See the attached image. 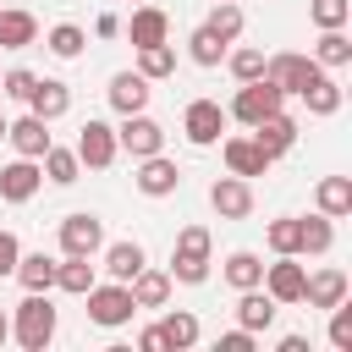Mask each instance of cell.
I'll use <instances>...</instances> for the list:
<instances>
[{
    "mask_svg": "<svg viewBox=\"0 0 352 352\" xmlns=\"http://www.w3.org/2000/svg\"><path fill=\"white\" fill-rule=\"evenodd\" d=\"M214 352H253V330H242V324L226 330V336L214 341Z\"/></svg>",
    "mask_w": 352,
    "mask_h": 352,
    "instance_id": "obj_44",
    "label": "cell"
},
{
    "mask_svg": "<svg viewBox=\"0 0 352 352\" xmlns=\"http://www.w3.org/2000/svg\"><path fill=\"white\" fill-rule=\"evenodd\" d=\"M6 341H11V314L0 308V346H6Z\"/></svg>",
    "mask_w": 352,
    "mask_h": 352,
    "instance_id": "obj_49",
    "label": "cell"
},
{
    "mask_svg": "<svg viewBox=\"0 0 352 352\" xmlns=\"http://www.w3.org/2000/svg\"><path fill=\"white\" fill-rule=\"evenodd\" d=\"M226 110H220V99H192L187 110H182V132H187V143L192 148H214L220 143V132H226Z\"/></svg>",
    "mask_w": 352,
    "mask_h": 352,
    "instance_id": "obj_5",
    "label": "cell"
},
{
    "mask_svg": "<svg viewBox=\"0 0 352 352\" xmlns=\"http://www.w3.org/2000/svg\"><path fill=\"white\" fill-rule=\"evenodd\" d=\"M104 248V220L99 214H88V209H77V214H66L60 220V253H77V258H94Z\"/></svg>",
    "mask_w": 352,
    "mask_h": 352,
    "instance_id": "obj_8",
    "label": "cell"
},
{
    "mask_svg": "<svg viewBox=\"0 0 352 352\" xmlns=\"http://www.w3.org/2000/svg\"><path fill=\"white\" fill-rule=\"evenodd\" d=\"M110 104H116L121 116L143 110V104H148V77H143V72H116V77H110Z\"/></svg>",
    "mask_w": 352,
    "mask_h": 352,
    "instance_id": "obj_21",
    "label": "cell"
},
{
    "mask_svg": "<svg viewBox=\"0 0 352 352\" xmlns=\"http://www.w3.org/2000/svg\"><path fill=\"white\" fill-rule=\"evenodd\" d=\"M160 330H165V346H176V352L198 346V314H187V308H170Z\"/></svg>",
    "mask_w": 352,
    "mask_h": 352,
    "instance_id": "obj_29",
    "label": "cell"
},
{
    "mask_svg": "<svg viewBox=\"0 0 352 352\" xmlns=\"http://www.w3.org/2000/svg\"><path fill=\"white\" fill-rule=\"evenodd\" d=\"M297 99H302V104H308L314 116H336V110H341V82L319 77V82H308V88H302Z\"/></svg>",
    "mask_w": 352,
    "mask_h": 352,
    "instance_id": "obj_34",
    "label": "cell"
},
{
    "mask_svg": "<svg viewBox=\"0 0 352 352\" xmlns=\"http://www.w3.org/2000/svg\"><path fill=\"white\" fill-rule=\"evenodd\" d=\"M170 280L204 286V280H209V258H176V253H170Z\"/></svg>",
    "mask_w": 352,
    "mask_h": 352,
    "instance_id": "obj_41",
    "label": "cell"
},
{
    "mask_svg": "<svg viewBox=\"0 0 352 352\" xmlns=\"http://www.w3.org/2000/svg\"><path fill=\"white\" fill-rule=\"evenodd\" d=\"M330 346H341V352H352V308H346V297L330 308Z\"/></svg>",
    "mask_w": 352,
    "mask_h": 352,
    "instance_id": "obj_42",
    "label": "cell"
},
{
    "mask_svg": "<svg viewBox=\"0 0 352 352\" xmlns=\"http://www.w3.org/2000/svg\"><path fill=\"white\" fill-rule=\"evenodd\" d=\"M33 82H38V72H28V66H11V72L0 77V94H11V99H22V104H28Z\"/></svg>",
    "mask_w": 352,
    "mask_h": 352,
    "instance_id": "obj_43",
    "label": "cell"
},
{
    "mask_svg": "<svg viewBox=\"0 0 352 352\" xmlns=\"http://www.w3.org/2000/svg\"><path fill=\"white\" fill-rule=\"evenodd\" d=\"M314 198H319V214H330V220L352 214V182H346V176H324Z\"/></svg>",
    "mask_w": 352,
    "mask_h": 352,
    "instance_id": "obj_26",
    "label": "cell"
},
{
    "mask_svg": "<svg viewBox=\"0 0 352 352\" xmlns=\"http://www.w3.org/2000/svg\"><path fill=\"white\" fill-rule=\"evenodd\" d=\"M302 280H308V270L297 264V253H280L275 264H264V292L280 302V308H292V302H302Z\"/></svg>",
    "mask_w": 352,
    "mask_h": 352,
    "instance_id": "obj_9",
    "label": "cell"
},
{
    "mask_svg": "<svg viewBox=\"0 0 352 352\" xmlns=\"http://www.w3.org/2000/svg\"><path fill=\"white\" fill-rule=\"evenodd\" d=\"M220 154H226V170H231V176H264V170H270V154H264L253 138H226Z\"/></svg>",
    "mask_w": 352,
    "mask_h": 352,
    "instance_id": "obj_18",
    "label": "cell"
},
{
    "mask_svg": "<svg viewBox=\"0 0 352 352\" xmlns=\"http://www.w3.org/2000/svg\"><path fill=\"white\" fill-rule=\"evenodd\" d=\"M38 182H44L38 160H11V165H0V198H6V204H28V198L38 192Z\"/></svg>",
    "mask_w": 352,
    "mask_h": 352,
    "instance_id": "obj_13",
    "label": "cell"
},
{
    "mask_svg": "<svg viewBox=\"0 0 352 352\" xmlns=\"http://www.w3.org/2000/svg\"><path fill=\"white\" fill-rule=\"evenodd\" d=\"M280 99H286V94H280L270 77H253V82H242V88H236V99L226 104V116H236L242 126H253V121L275 116V110H280Z\"/></svg>",
    "mask_w": 352,
    "mask_h": 352,
    "instance_id": "obj_3",
    "label": "cell"
},
{
    "mask_svg": "<svg viewBox=\"0 0 352 352\" xmlns=\"http://www.w3.org/2000/svg\"><path fill=\"white\" fill-rule=\"evenodd\" d=\"M226 280H231L236 292L258 286V280H264V258H258V253H248V248H236V253L226 258Z\"/></svg>",
    "mask_w": 352,
    "mask_h": 352,
    "instance_id": "obj_28",
    "label": "cell"
},
{
    "mask_svg": "<svg viewBox=\"0 0 352 352\" xmlns=\"http://www.w3.org/2000/svg\"><path fill=\"white\" fill-rule=\"evenodd\" d=\"M275 314H280V302H275L270 292H258V286H248V292H242V302H236V324H242V330H253V336H258V330H270V324H275Z\"/></svg>",
    "mask_w": 352,
    "mask_h": 352,
    "instance_id": "obj_19",
    "label": "cell"
},
{
    "mask_svg": "<svg viewBox=\"0 0 352 352\" xmlns=\"http://www.w3.org/2000/svg\"><path fill=\"white\" fill-rule=\"evenodd\" d=\"M264 242H270L275 253H297V242H302V220H297V214H280V220H270Z\"/></svg>",
    "mask_w": 352,
    "mask_h": 352,
    "instance_id": "obj_36",
    "label": "cell"
},
{
    "mask_svg": "<svg viewBox=\"0 0 352 352\" xmlns=\"http://www.w3.org/2000/svg\"><path fill=\"white\" fill-rule=\"evenodd\" d=\"M121 33H126L138 50H148V44H165V38H170V16H165L160 6H138V11H132V22H126Z\"/></svg>",
    "mask_w": 352,
    "mask_h": 352,
    "instance_id": "obj_16",
    "label": "cell"
},
{
    "mask_svg": "<svg viewBox=\"0 0 352 352\" xmlns=\"http://www.w3.org/2000/svg\"><path fill=\"white\" fill-rule=\"evenodd\" d=\"M28 110H33L38 121H60V116L72 110V88H66L60 77H38L33 94H28Z\"/></svg>",
    "mask_w": 352,
    "mask_h": 352,
    "instance_id": "obj_14",
    "label": "cell"
},
{
    "mask_svg": "<svg viewBox=\"0 0 352 352\" xmlns=\"http://www.w3.org/2000/svg\"><path fill=\"white\" fill-rule=\"evenodd\" d=\"M6 143H11L22 160H38V154L50 148V121H38V116L28 110L22 121H11V126H6Z\"/></svg>",
    "mask_w": 352,
    "mask_h": 352,
    "instance_id": "obj_17",
    "label": "cell"
},
{
    "mask_svg": "<svg viewBox=\"0 0 352 352\" xmlns=\"http://www.w3.org/2000/svg\"><path fill=\"white\" fill-rule=\"evenodd\" d=\"M226 60H231V77H236V82H253V77H264V50H253V44L231 50Z\"/></svg>",
    "mask_w": 352,
    "mask_h": 352,
    "instance_id": "obj_37",
    "label": "cell"
},
{
    "mask_svg": "<svg viewBox=\"0 0 352 352\" xmlns=\"http://www.w3.org/2000/svg\"><path fill=\"white\" fill-rule=\"evenodd\" d=\"M176 258H209V231L204 226H182L176 231Z\"/></svg>",
    "mask_w": 352,
    "mask_h": 352,
    "instance_id": "obj_40",
    "label": "cell"
},
{
    "mask_svg": "<svg viewBox=\"0 0 352 352\" xmlns=\"http://www.w3.org/2000/svg\"><path fill=\"white\" fill-rule=\"evenodd\" d=\"M346 292H352V280H346V270H336V264H324V270H314V275L302 280V302H308V308H336Z\"/></svg>",
    "mask_w": 352,
    "mask_h": 352,
    "instance_id": "obj_12",
    "label": "cell"
},
{
    "mask_svg": "<svg viewBox=\"0 0 352 352\" xmlns=\"http://www.w3.org/2000/svg\"><path fill=\"white\" fill-rule=\"evenodd\" d=\"M38 170H44L55 187H72V182L82 176V160H77V148H55V143H50V148L38 154Z\"/></svg>",
    "mask_w": 352,
    "mask_h": 352,
    "instance_id": "obj_22",
    "label": "cell"
},
{
    "mask_svg": "<svg viewBox=\"0 0 352 352\" xmlns=\"http://www.w3.org/2000/svg\"><path fill=\"white\" fill-rule=\"evenodd\" d=\"M280 352H308V336H280Z\"/></svg>",
    "mask_w": 352,
    "mask_h": 352,
    "instance_id": "obj_48",
    "label": "cell"
},
{
    "mask_svg": "<svg viewBox=\"0 0 352 352\" xmlns=\"http://www.w3.org/2000/svg\"><path fill=\"white\" fill-rule=\"evenodd\" d=\"M308 16H314V28H346L352 0H314V6H308Z\"/></svg>",
    "mask_w": 352,
    "mask_h": 352,
    "instance_id": "obj_39",
    "label": "cell"
},
{
    "mask_svg": "<svg viewBox=\"0 0 352 352\" xmlns=\"http://www.w3.org/2000/svg\"><path fill=\"white\" fill-rule=\"evenodd\" d=\"M132 182H138V192H143V198H170V192L182 187V165H176V160H165V148H160V154L138 160V176H132Z\"/></svg>",
    "mask_w": 352,
    "mask_h": 352,
    "instance_id": "obj_10",
    "label": "cell"
},
{
    "mask_svg": "<svg viewBox=\"0 0 352 352\" xmlns=\"http://www.w3.org/2000/svg\"><path fill=\"white\" fill-rule=\"evenodd\" d=\"M264 77H270L280 94H302L308 82L324 77V66H319L314 55H292V50H286V55H270V60H264Z\"/></svg>",
    "mask_w": 352,
    "mask_h": 352,
    "instance_id": "obj_4",
    "label": "cell"
},
{
    "mask_svg": "<svg viewBox=\"0 0 352 352\" xmlns=\"http://www.w3.org/2000/svg\"><path fill=\"white\" fill-rule=\"evenodd\" d=\"M209 204H214L220 220H248V214H253V187H248V176H220V182L209 187Z\"/></svg>",
    "mask_w": 352,
    "mask_h": 352,
    "instance_id": "obj_11",
    "label": "cell"
},
{
    "mask_svg": "<svg viewBox=\"0 0 352 352\" xmlns=\"http://www.w3.org/2000/svg\"><path fill=\"white\" fill-rule=\"evenodd\" d=\"M220 44H236V33H242V11H236V0H214V11H209V22H204Z\"/></svg>",
    "mask_w": 352,
    "mask_h": 352,
    "instance_id": "obj_32",
    "label": "cell"
},
{
    "mask_svg": "<svg viewBox=\"0 0 352 352\" xmlns=\"http://www.w3.org/2000/svg\"><path fill=\"white\" fill-rule=\"evenodd\" d=\"M336 248V226H330V214H308L302 220V242H297V258L308 253V258H319V253H330Z\"/></svg>",
    "mask_w": 352,
    "mask_h": 352,
    "instance_id": "obj_27",
    "label": "cell"
},
{
    "mask_svg": "<svg viewBox=\"0 0 352 352\" xmlns=\"http://www.w3.org/2000/svg\"><path fill=\"white\" fill-rule=\"evenodd\" d=\"M11 336L28 352H44L55 341V302L44 292H28V302H16V314H11Z\"/></svg>",
    "mask_w": 352,
    "mask_h": 352,
    "instance_id": "obj_1",
    "label": "cell"
},
{
    "mask_svg": "<svg viewBox=\"0 0 352 352\" xmlns=\"http://www.w3.org/2000/svg\"><path fill=\"white\" fill-rule=\"evenodd\" d=\"M116 143H121L132 160H148V154H160V148H165V126H160L154 116L132 110V116H121V126H116Z\"/></svg>",
    "mask_w": 352,
    "mask_h": 352,
    "instance_id": "obj_7",
    "label": "cell"
},
{
    "mask_svg": "<svg viewBox=\"0 0 352 352\" xmlns=\"http://www.w3.org/2000/svg\"><path fill=\"white\" fill-rule=\"evenodd\" d=\"M138 346H143V352H165V330H160V324H148V330L138 336Z\"/></svg>",
    "mask_w": 352,
    "mask_h": 352,
    "instance_id": "obj_46",
    "label": "cell"
},
{
    "mask_svg": "<svg viewBox=\"0 0 352 352\" xmlns=\"http://www.w3.org/2000/svg\"><path fill=\"white\" fill-rule=\"evenodd\" d=\"M253 143L270 154V160H280L292 143H297V121L286 116V110H275V116H264V121H253Z\"/></svg>",
    "mask_w": 352,
    "mask_h": 352,
    "instance_id": "obj_15",
    "label": "cell"
},
{
    "mask_svg": "<svg viewBox=\"0 0 352 352\" xmlns=\"http://www.w3.org/2000/svg\"><path fill=\"white\" fill-rule=\"evenodd\" d=\"M33 38H38L33 11H0V50H28Z\"/></svg>",
    "mask_w": 352,
    "mask_h": 352,
    "instance_id": "obj_24",
    "label": "cell"
},
{
    "mask_svg": "<svg viewBox=\"0 0 352 352\" xmlns=\"http://www.w3.org/2000/svg\"><path fill=\"white\" fill-rule=\"evenodd\" d=\"M314 60H319V66H346V60H352V38H346L341 28H319Z\"/></svg>",
    "mask_w": 352,
    "mask_h": 352,
    "instance_id": "obj_30",
    "label": "cell"
},
{
    "mask_svg": "<svg viewBox=\"0 0 352 352\" xmlns=\"http://www.w3.org/2000/svg\"><path fill=\"white\" fill-rule=\"evenodd\" d=\"M126 292H132V302L138 308H165V297H170V270H138L132 280H126Z\"/></svg>",
    "mask_w": 352,
    "mask_h": 352,
    "instance_id": "obj_20",
    "label": "cell"
},
{
    "mask_svg": "<svg viewBox=\"0 0 352 352\" xmlns=\"http://www.w3.org/2000/svg\"><path fill=\"white\" fill-rule=\"evenodd\" d=\"M187 50H192V60H198V66H220V55H226V44H220V38L209 33V28H192Z\"/></svg>",
    "mask_w": 352,
    "mask_h": 352,
    "instance_id": "obj_38",
    "label": "cell"
},
{
    "mask_svg": "<svg viewBox=\"0 0 352 352\" xmlns=\"http://www.w3.org/2000/svg\"><path fill=\"white\" fill-rule=\"evenodd\" d=\"M82 297H88V319H94V324H104V330H116V324H126V319L138 314V302H132L126 280H110V286H99V280H94Z\"/></svg>",
    "mask_w": 352,
    "mask_h": 352,
    "instance_id": "obj_2",
    "label": "cell"
},
{
    "mask_svg": "<svg viewBox=\"0 0 352 352\" xmlns=\"http://www.w3.org/2000/svg\"><path fill=\"white\" fill-rule=\"evenodd\" d=\"M143 264H148V258H143V242H132V236L104 248V270H110V280H132Z\"/></svg>",
    "mask_w": 352,
    "mask_h": 352,
    "instance_id": "obj_23",
    "label": "cell"
},
{
    "mask_svg": "<svg viewBox=\"0 0 352 352\" xmlns=\"http://www.w3.org/2000/svg\"><path fill=\"white\" fill-rule=\"evenodd\" d=\"M16 258H22L16 231H0V275H11V270H16Z\"/></svg>",
    "mask_w": 352,
    "mask_h": 352,
    "instance_id": "obj_45",
    "label": "cell"
},
{
    "mask_svg": "<svg viewBox=\"0 0 352 352\" xmlns=\"http://www.w3.org/2000/svg\"><path fill=\"white\" fill-rule=\"evenodd\" d=\"M138 72H143L148 82L170 77V72H176V50H170V44H148V50H138Z\"/></svg>",
    "mask_w": 352,
    "mask_h": 352,
    "instance_id": "obj_35",
    "label": "cell"
},
{
    "mask_svg": "<svg viewBox=\"0 0 352 352\" xmlns=\"http://www.w3.org/2000/svg\"><path fill=\"white\" fill-rule=\"evenodd\" d=\"M6 126H11V121H6V116H0V143H6Z\"/></svg>",
    "mask_w": 352,
    "mask_h": 352,
    "instance_id": "obj_50",
    "label": "cell"
},
{
    "mask_svg": "<svg viewBox=\"0 0 352 352\" xmlns=\"http://www.w3.org/2000/svg\"><path fill=\"white\" fill-rule=\"evenodd\" d=\"M11 275H16L28 292H50V286H55V258H50V253H22Z\"/></svg>",
    "mask_w": 352,
    "mask_h": 352,
    "instance_id": "obj_25",
    "label": "cell"
},
{
    "mask_svg": "<svg viewBox=\"0 0 352 352\" xmlns=\"http://www.w3.org/2000/svg\"><path fill=\"white\" fill-rule=\"evenodd\" d=\"M55 286H60V292H72V297H82V292L94 286V264H88V258H77V253H66V264H55Z\"/></svg>",
    "mask_w": 352,
    "mask_h": 352,
    "instance_id": "obj_31",
    "label": "cell"
},
{
    "mask_svg": "<svg viewBox=\"0 0 352 352\" xmlns=\"http://www.w3.org/2000/svg\"><path fill=\"white\" fill-rule=\"evenodd\" d=\"M94 33H99V38H116V33H121V16H116V11H104V16L94 22Z\"/></svg>",
    "mask_w": 352,
    "mask_h": 352,
    "instance_id": "obj_47",
    "label": "cell"
},
{
    "mask_svg": "<svg viewBox=\"0 0 352 352\" xmlns=\"http://www.w3.org/2000/svg\"><path fill=\"white\" fill-rule=\"evenodd\" d=\"M44 44H50V55H60V60H77V55H82V44H88V33H82L77 22H55Z\"/></svg>",
    "mask_w": 352,
    "mask_h": 352,
    "instance_id": "obj_33",
    "label": "cell"
},
{
    "mask_svg": "<svg viewBox=\"0 0 352 352\" xmlns=\"http://www.w3.org/2000/svg\"><path fill=\"white\" fill-rule=\"evenodd\" d=\"M116 154H121L116 126H110V121H99V116H88V121H82V132H77V160H82L88 170H110V165H116Z\"/></svg>",
    "mask_w": 352,
    "mask_h": 352,
    "instance_id": "obj_6",
    "label": "cell"
}]
</instances>
